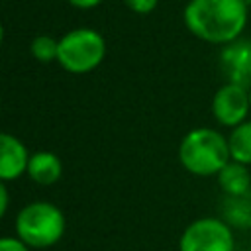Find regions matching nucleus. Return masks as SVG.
<instances>
[{"mask_svg": "<svg viewBox=\"0 0 251 251\" xmlns=\"http://www.w3.org/2000/svg\"><path fill=\"white\" fill-rule=\"evenodd\" d=\"M247 20L243 0H188L182 10V24L194 37L222 47L243 37Z\"/></svg>", "mask_w": 251, "mask_h": 251, "instance_id": "obj_1", "label": "nucleus"}, {"mask_svg": "<svg viewBox=\"0 0 251 251\" xmlns=\"http://www.w3.org/2000/svg\"><path fill=\"white\" fill-rule=\"evenodd\" d=\"M178 161L194 176H218L231 161L227 137L214 127H194L178 143Z\"/></svg>", "mask_w": 251, "mask_h": 251, "instance_id": "obj_2", "label": "nucleus"}, {"mask_svg": "<svg viewBox=\"0 0 251 251\" xmlns=\"http://www.w3.org/2000/svg\"><path fill=\"white\" fill-rule=\"evenodd\" d=\"M16 237L31 249H47L57 245L67 229L65 212L47 200H35L20 208L14 220Z\"/></svg>", "mask_w": 251, "mask_h": 251, "instance_id": "obj_3", "label": "nucleus"}, {"mask_svg": "<svg viewBox=\"0 0 251 251\" xmlns=\"http://www.w3.org/2000/svg\"><path fill=\"white\" fill-rule=\"evenodd\" d=\"M106 51V39L98 29L75 27L59 37L57 63L71 75H88L102 65Z\"/></svg>", "mask_w": 251, "mask_h": 251, "instance_id": "obj_4", "label": "nucleus"}, {"mask_svg": "<svg viewBox=\"0 0 251 251\" xmlns=\"http://www.w3.org/2000/svg\"><path fill=\"white\" fill-rule=\"evenodd\" d=\"M178 251H235V235L222 218H198L182 229Z\"/></svg>", "mask_w": 251, "mask_h": 251, "instance_id": "obj_5", "label": "nucleus"}, {"mask_svg": "<svg viewBox=\"0 0 251 251\" xmlns=\"http://www.w3.org/2000/svg\"><path fill=\"white\" fill-rule=\"evenodd\" d=\"M212 116L224 127H237L239 124L249 120L251 102H249V88L224 82L212 96Z\"/></svg>", "mask_w": 251, "mask_h": 251, "instance_id": "obj_6", "label": "nucleus"}, {"mask_svg": "<svg viewBox=\"0 0 251 251\" xmlns=\"http://www.w3.org/2000/svg\"><path fill=\"white\" fill-rule=\"evenodd\" d=\"M218 63L226 82L251 88V37H239L224 45Z\"/></svg>", "mask_w": 251, "mask_h": 251, "instance_id": "obj_7", "label": "nucleus"}, {"mask_svg": "<svg viewBox=\"0 0 251 251\" xmlns=\"http://www.w3.org/2000/svg\"><path fill=\"white\" fill-rule=\"evenodd\" d=\"M31 153L24 145L22 139L16 135L4 131L0 135V178L2 182H10L20 178L22 175H27Z\"/></svg>", "mask_w": 251, "mask_h": 251, "instance_id": "obj_8", "label": "nucleus"}, {"mask_svg": "<svg viewBox=\"0 0 251 251\" xmlns=\"http://www.w3.org/2000/svg\"><path fill=\"white\" fill-rule=\"evenodd\" d=\"M27 176L39 186H53L63 176L61 157L47 149L31 153V159L27 165Z\"/></svg>", "mask_w": 251, "mask_h": 251, "instance_id": "obj_9", "label": "nucleus"}, {"mask_svg": "<svg viewBox=\"0 0 251 251\" xmlns=\"http://www.w3.org/2000/svg\"><path fill=\"white\" fill-rule=\"evenodd\" d=\"M218 186L222 188L224 196H241L251 192V171L247 165L229 161L218 173Z\"/></svg>", "mask_w": 251, "mask_h": 251, "instance_id": "obj_10", "label": "nucleus"}, {"mask_svg": "<svg viewBox=\"0 0 251 251\" xmlns=\"http://www.w3.org/2000/svg\"><path fill=\"white\" fill-rule=\"evenodd\" d=\"M220 208L222 220L231 229H251V192L241 196H226Z\"/></svg>", "mask_w": 251, "mask_h": 251, "instance_id": "obj_11", "label": "nucleus"}, {"mask_svg": "<svg viewBox=\"0 0 251 251\" xmlns=\"http://www.w3.org/2000/svg\"><path fill=\"white\" fill-rule=\"evenodd\" d=\"M227 145H229L231 161L247 165V167L251 165V120L239 124L237 127L229 131Z\"/></svg>", "mask_w": 251, "mask_h": 251, "instance_id": "obj_12", "label": "nucleus"}, {"mask_svg": "<svg viewBox=\"0 0 251 251\" xmlns=\"http://www.w3.org/2000/svg\"><path fill=\"white\" fill-rule=\"evenodd\" d=\"M29 53L39 63H53L59 57V39L53 35H35L29 43Z\"/></svg>", "mask_w": 251, "mask_h": 251, "instance_id": "obj_13", "label": "nucleus"}, {"mask_svg": "<svg viewBox=\"0 0 251 251\" xmlns=\"http://www.w3.org/2000/svg\"><path fill=\"white\" fill-rule=\"evenodd\" d=\"M124 4H126V8L131 10L133 14L147 16V14H151V12L157 8L159 0H124Z\"/></svg>", "mask_w": 251, "mask_h": 251, "instance_id": "obj_14", "label": "nucleus"}, {"mask_svg": "<svg viewBox=\"0 0 251 251\" xmlns=\"http://www.w3.org/2000/svg\"><path fill=\"white\" fill-rule=\"evenodd\" d=\"M0 251H31V247L16 235H4L0 237Z\"/></svg>", "mask_w": 251, "mask_h": 251, "instance_id": "obj_15", "label": "nucleus"}, {"mask_svg": "<svg viewBox=\"0 0 251 251\" xmlns=\"http://www.w3.org/2000/svg\"><path fill=\"white\" fill-rule=\"evenodd\" d=\"M65 2L73 8H78V10H92V8L102 4V0H65Z\"/></svg>", "mask_w": 251, "mask_h": 251, "instance_id": "obj_16", "label": "nucleus"}, {"mask_svg": "<svg viewBox=\"0 0 251 251\" xmlns=\"http://www.w3.org/2000/svg\"><path fill=\"white\" fill-rule=\"evenodd\" d=\"M8 182H0V216H6L8 212V200H10V194H8Z\"/></svg>", "mask_w": 251, "mask_h": 251, "instance_id": "obj_17", "label": "nucleus"}, {"mask_svg": "<svg viewBox=\"0 0 251 251\" xmlns=\"http://www.w3.org/2000/svg\"><path fill=\"white\" fill-rule=\"evenodd\" d=\"M243 2H245V4H247V8L251 10V0H243Z\"/></svg>", "mask_w": 251, "mask_h": 251, "instance_id": "obj_18", "label": "nucleus"}, {"mask_svg": "<svg viewBox=\"0 0 251 251\" xmlns=\"http://www.w3.org/2000/svg\"><path fill=\"white\" fill-rule=\"evenodd\" d=\"M249 102H251V88H249Z\"/></svg>", "mask_w": 251, "mask_h": 251, "instance_id": "obj_19", "label": "nucleus"}, {"mask_svg": "<svg viewBox=\"0 0 251 251\" xmlns=\"http://www.w3.org/2000/svg\"><path fill=\"white\" fill-rule=\"evenodd\" d=\"M249 247H251V237H249Z\"/></svg>", "mask_w": 251, "mask_h": 251, "instance_id": "obj_20", "label": "nucleus"}]
</instances>
